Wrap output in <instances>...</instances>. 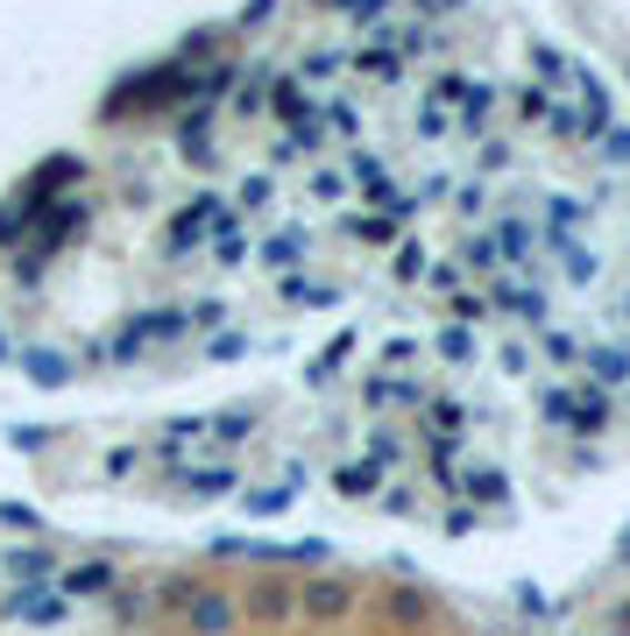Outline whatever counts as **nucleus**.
Listing matches in <instances>:
<instances>
[{
    "mask_svg": "<svg viewBox=\"0 0 630 636\" xmlns=\"http://www.w3.org/2000/svg\"><path fill=\"white\" fill-rule=\"evenodd\" d=\"M234 467H199V474H184V488H192V495H227V488H234Z\"/></svg>",
    "mask_w": 630,
    "mask_h": 636,
    "instance_id": "nucleus-9",
    "label": "nucleus"
},
{
    "mask_svg": "<svg viewBox=\"0 0 630 636\" xmlns=\"http://www.w3.org/2000/svg\"><path fill=\"white\" fill-rule=\"evenodd\" d=\"M496 248H503V255H524V248H531V226H524V220H503V226H496Z\"/></svg>",
    "mask_w": 630,
    "mask_h": 636,
    "instance_id": "nucleus-15",
    "label": "nucleus"
},
{
    "mask_svg": "<svg viewBox=\"0 0 630 636\" xmlns=\"http://www.w3.org/2000/svg\"><path fill=\"white\" fill-rule=\"evenodd\" d=\"M291 488H298V474L283 481V488H262V495H248V509H256V516H270V509H283V503H291Z\"/></svg>",
    "mask_w": 630,
    "mask_h": 636,
    "instance_id": "nucleus-16",
    "label": "nucleus"
},
{
    "mask_svg": "<svg viewBox=\"0 0 630 636\" xmlns=\"http://www.w3.org/2000/svg\"><path fill=\"white\" fill-rule=\"evenodd\" d=\"M29 375H36V382H64V361H50V354H36V361H29Z\"/></svg>",
    "mask_w": 630,
    "mask_h": 636,
    "instance_id": "nucleus-27",
    "label": "nucleus"
},
{
    "mask_svg": "<svg viewBox=\"0 0 630 636\" xmlns=\"http://www.w3.org/2000/svg\"><path fill=\"white\" fill-rule=\"evenodd\" d=\"M298 255H304V234H298V226H283L277 241H262V262H277V269H283V262H298Z\"/></svg>",
    "mask_w": 630,
    "mask_h": 636,
    "instance_id": "nucleus-10",
    "label": "nucleus"
},
{
    "mask_svg": "<svg viewBox=\"0 0 630 636\" xmlns=\"http://www.w3.org/2000/svg\"><path fill=\"white\" fill-rule=\"evenodd\" d=\"M354 64L369 71V79H383V85H390V79H404V64H397V50H361Z\"/></svg>",
    "mask_w": 630,
    "mask_h": 636,
    "instance_id": "nucleus-12",
    "label": "nucleus"
},
{
    "mask_svg": "<svg viewBox=\"0 0 630 636\" xmlns=\"http://www.w3.org/2000/svg\"><path fill=\"white\" fill-rule=\"evenodd\" d=\"M178 333H184V319H178V312H157V319H136V325H128L121 340H113V354H136L142 340H178Z\"/></svg>",
    "mask_w": 630,
    "mask_h": 636,
    "instance_id": "nucleus-3",
    "label": "nucleus"
},
{
    "mask_svg": "<svg viewBox=\"0 0 630 636\" xmlns=\"http://www.w3.org/2000/svg\"><path fill=\"white\" fill-rule=\"evenodd\" d=\"M354 234H361V241H376V248L397 241V234H390V220H354Z\"/></svg>",
    "mask_w": 630,
    "mask_h": 636,
    "instance_id": "nucleus-26",
    "label": "nucleus"
},
{
    "mask_svg": "<svg viewBox=\"0 0 630 636\" xmlns=\"http://www.w3.org/2000/svg\"><path fill=\"white\" fill-rule=\"evenodd\" d=\"M107 587H113V566H107V558H92V566L71 573V594H107Z\"/></svg>",
    "mask_w": 630,
    "mask_h": 636,
    "instance_id": "nucleus-11",
    "label": "nucleus"
},
{
    "mask_svg": "<svg viewBox=\"0 0 630 636\" xmlns=\"http://www.w3.org/2000/svg\"><path fill=\"white\" fill-rule=\"evenodd\" d=\"M426 269V248H397V276H418Z\"/></svg>",
    "mask_w": 630,
    "mask_h": 636,
    "instance_id": "nucleus-28",
    "label": "nucleus"
},
{
    "mask_svg": "<svg viewBox=\"0 0 630 636\" xmlns=\"http://www.w3.org/2000/svg\"><path fill=\"white\" fill-rule=\"evenodd\" d=\"M312 191H319V199H340V191H348V178H340V170H319Z\"/></svg>",
    "mask_w": 630,
    "mask_h": 636,
    "instance_id": "nucleus-25",
    "label": "nucleus"
},
{
    "mask_svg": "<svg viewBox=\"0 0 630 636\" xmlns=\"http://www.w3.org/2000/svg\"><path fill=\"white\" fill-rule=\"evenodd\" d=\"M439 354H447V361H468V354H474V340L461 333V325H447V333H439Z\"/></svg>",
    "mask_w": 630,
    "mask_h": 636,
    "instance_id": "nucleus-17",
    "label": "nucleus"
},
{
    "mask_svg": "<svg viewBox=\"0 0 630 636\" xmlns=\"http://www.w3.org/2000/svg\"><path fill=\"white\" fill-rule=\"evenodd\" d=\"M206 354H213V361H234V354H248V333H220Z\"/></svg>",
    "mask_w": 630,
    "mask_h": 636,
    "instance_id": "nucleus-20",
    "label": "nucleus"
},
{
    "mask_svg": "<svg viewBox=\"0 0 630 636\" xmlns=\"http://www.w3.org/2000/svg\"><path fill=\"white\" fill-rule=\"evenodd\" d=\"M333 71H340L333 50H312V57H304V79H333Z\"/></svg>",
    "mask_w": 630,
    "mask_h": 636,
    "instance_id": "nucleus-21",
    "label": "nucleus"
},
{
    "mask_svg": "<svg viewBox=\"0 0 630 636\" xmlns=\"http://www.w3.org/2000/svg\"><path fill=\"white\" fill-rule=\"evenodd\" d=\"M64 594H43V587H36V594H14V602H8V615H14V623H64Z\"/></svg>",
    "mask_w": 630,
    "mask_h": 636,
    "instance_id": "nucleus-4",
    "label": "nucleus"
},
{
    "mask_svg": "<svg viewBox=\"0 0 630 636\" xmlns=\"http://www.w3.org/2000/svg\"><path fill=\"white\" fill-rule=\"evenodd\" d=\"M596 369H602V382H617V375H623V369H630V361H623V354H617V346H609V354H596Z\"/></svg>",
    "mask_w": 630,
    "mask_h": 636,
    "instance_id": "nucleus-29",
    "label": "nucleus"
},
{
    "mask_svg": "<svg viewBox=\"0 0 630 636\" xmlns=\"http://www.w3.org/2000/svg\"><path fill=\"white\" fill-rule=\"evenodd\" d=\"M468 488L482 495V503H496V495H503V474H468Z\"/></svg>",
    "mask_w": 630,
    "mask_h": 636,
    "instance_id": "nucleus-24",
    "label": "nucleus"
},
{
    "mask_svg": "<svg viewBox=\"0 0 630 636\" xmlns=\"http://www.w3.org/2000/svg\"><path fill=\"white\" fill-rule=\"evenodd\" d=\"M304 608H312V615H340V608H348V587H340V581H312V587H304Z\"/></svg>",
    "mask_w": 630,
    "mask_h": 636,
    "instance_id": "nucleus-8",
    "label": "nucleus"
},
{
    "mask_svg": "<svg viewBox=\"0 0 630 636\" xmlns=\"http://www.w3.org/2000/svg\"><path fill=\"white\" fill-rule=\"evenodd\" d=\"M283 297H291V304H333V283H304V276H291V283H283Z\"/></svg>",
    "mask_w": 630,
    "mask_h": 636,
    "instance_id": "nucleus-14",
    "label": "nucleus"
},
{
    "mask_svg": "<svg viewBox=\"0 0 630 636\" xmlns=\"http://www.w3.org/2000/svg\"><path fill=\"white\" fill-rule=\"evenodd\" d=\"M376 481H383V467H376V460H354V467L333 474V488H340V495H369Z\"/></svg>",
    "mask_w": 630,
    "mask_h": 636,
    "instance_id": "nucleus-7",
    "label": "nucleus"
},
{
    "mask_svg": "<svg viewBox=\"0 0 630 636\" xmlns=\"http://www.w3.org/2000/svg\"><path fill=\"white\" fill-rule=\"evenodd\" d=\"M0 524H8V531H36V524H43V516H36L29 503H0Z\"/></svg>",
    "mask_w": 630,
    "mask_h": 636,
    "instance_id": "nucleus-19",
    "label": "nucleus"
},
{
    "mask_svg": "<svg viewBox=\"0 0 630 636\" xmlns=\"http://www.w3.org/2000/svg\"><path fill=\"white\" fill-rule=\"evenodd\" d=\"M560 248H567V234H560ZM567 276L588 283V276H596V255H588V248H567Z\"/></svg>",
    "mask_w": 630,
    "mask_h": 636,
    "instance_id": "nucleus-18",
    "label": "nucleus"
},
{
    "mask_svg": "<svg viewBox=\"0 0 630 636\" xmlns=\"http://www.w3.org/2000/svg\"><path fill=\"white\" fill-rule=\"evenodd\" d=\"M213 255H220V262H241V255H248V241H241V212H220V220H213Z\"/></svg>",
    "mask_w": 630,
    "mask_h": 636,
    "instance_id": "nucleus-6",
    "label": "nucleus"
},
{
    "mask_svg": "<svg viewBox=\"0 0 630 636\" xmlns=\"http://www.w3.org/2000/svg\"><path fill=\"white\" fill-rule=\"evenodd\" d=\"M184 615H192L199 636H227V629H234V602H227V594H192Z\"/></svg>",
    "mask_w": 630,
    "mask_h": 636,
    "instance_id": "nucleus-1",
    "label": "nucleus"
},
{
    "mask_svg": "<svg viewBox=\"0 0 630 636\" xmlns=\"http://www.w3.org/2000/svg\"><path fill=\"white\" fill-rule=\"evenodd\" d=\"M567 417H574L581 432H596V424L609 417V396H602V390H588V396H574V411H567Z\"/></svg>",
    "mask_w": 630,
    "mask_h": 636,
    "instance_id": "nucleus-13",
    "label": "nucleus"
},
{
    "mask_svg": "<svg viewBox=\"0 0 630 636\" xmlns=\"http://www.w3.org/2000/svg\"><path fill=\"white\" fill-rule=\"evenodd\" d=\"M213 212H220V199H213V191H206V199H192V205H184V220L170 226V255H184V248L199 241V226L213 220Z\"/></svg>",
    "mask_w": 630,
    "mask_h": 636,
    "instance_id": "nucleus-5",
    "label": "nucleus"
},
{
    "mask_svg": "<svg viewBox=\"0 0 630 636\" xmlns=\"http://www.w3.org/2000/svg\"><path fill=\"white\" fill-rule=\"evenodd\" d=\"M319 121H333L340 134H361V113H354V107H327V113H319Z\"/></svg>",
    "mask_w": 630,
    "mask_h": 636,
    "instance_id": "nucleus-22",
    "label": "nucleus"
},
{
    "mask_svg": "<svg viewBox=\"0 0 630 636\" xmlns=\"http://www.w3.org/2000/svg\"><path fill=\"white\" fill-rule=\"evenodd\" d=\"M617 552H623V558H630V531H623V545H617Z\"/></svg>",
    "mask_w": 630,
    "mask_h": 636,
    "instance_id": "nucleus-30",
    "label": "nucleus"
},
{
    "mask_svg": "<svg viewBox=\"0 0 630 636\" xmlns=\"http://www.w3.org/2000/svg\"><path fill=\"white\" fill-rule=\"evenodd\" d=\"M283 608H291V594H283V587H262L256 594V615H283Z\"/></svg>",
    "mask_w": 630,
    "mask_h": 636,
    "instance_id": "nucleus-23",
    "label": "nucleus"
},
{
    "mask_svg": "<svg viewBox=\"0 0 630 636\" xmlns=\"http://www.w3.org/2000/svg\"><path fill=\"white\" fill-rule=\"evenodd\" d=\"M0 573H8V581H22V594H36L43 581H57L50 552H8V558H0Z\"/></svg>",
    "mask_w": 630,
    "mask_h": 636,
    "instance_id": "nucleus-2",
    "label": "nucleus"
}]
</instances>
